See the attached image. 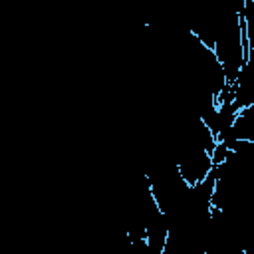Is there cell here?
Masks as SVG:
<instances>
[{
  "mask_svg": "<svg viewBox=\"0 0 254 254\" xmlns=\"http://www.w3.org/2000/svg\"><path fill=\"white\" fill-rule=\"evenodd\" d=\"M175 167H177V173L183 179V183L189 189H194L214 171L216 165H214L208 149L183 143V149L175 161Z\"/></svg>",
  "mask_w": 254,
  "mask_h": 254,
  "instance_id": "obj_1",
  "label": "cell"
}]
</instances>
